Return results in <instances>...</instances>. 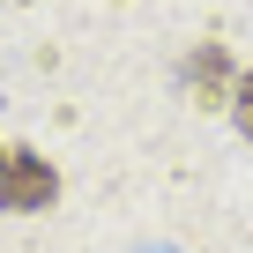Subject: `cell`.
Returning a JSON list of instances; mask_svg holds the SVG:
<instances>
[{"mask_svg":"<svg viewBox=\"0 0 253 253\" xmlns=\"http://www.w3.org/2000/svg\"><path fill=\"white\" fill-rule=\"evenodd\" d=\"M231 119H238V134L253 142V67H246V75L231 82Z\"/></svg>","mask_w":253,"mask_h":253,"instance_id":"3957f363","label":"cell"},{"mask_svg":"<svg viewBox=\"0 0 253 253\" xmlns=\"http://www.w3.org/2000/svg\"><path fill=\"white\" fill-rule=\"evenodd\" d=\"M60 201V164L30 142H0V209L8 216H45Z\"/></svg>","mask_w":253,"mask_h":253,"instance_id":"6da1fadb","label":"cell"},{"mask_svg":"<svg viewBox=\"0 0 253 253\" xmlns=\"http://www.w3.org/2000/svg\"><path fill=\"white\" fill-rule=\"evenodd\" d=\"M231 82H238V60H231L223 45H201V52L186 60V89H194L201 104H231Z\"/></svg>","mask_w":253,"mask_h":253,"instance_id":"7a4b0ae2","label":"cell"}]
</instances>
